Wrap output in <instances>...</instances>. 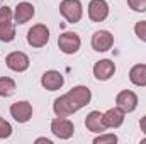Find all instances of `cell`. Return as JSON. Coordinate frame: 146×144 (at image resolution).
Here are the masks:
<instances>
[{
  "instance_id": "cell-1",
  "label": "cell",
  "mask_w": 146,
  "mask_h": 144,
  "mask_svg": "<svg viewBox=\"0 0 146 144\" xmlns=\"http://www.w3.org/2000/svg\"><path fill=\"white\" fill-rule=\"evenodd\" d=\"M60 12L70 24H76V22H80V19L83 15L82 2L80 0H63L60 3Z\"/></svg>"
},
{
  "instance_id": "cell-2",
  "label": "cell",
  "mask_w": 146,
  "mask_h": 144,
  "mask_svg": "<svg viewBox=\"0 0 146 144\" xmlns=\"http://www.w3.org/2000/svg\"><path fill=\"white\" fill-rule=\"evenodd\" d=\"M49 41V29L44 24H36L27 31V42L33 48H42Z\"/></svg>"
},
{
  "instance_id": "cell-3",
  "label": "cell",
  "mask_w": 146,
  "mask_h": 144,
  "mask_svg": "<svg viewBox=\"0 0 146 144\" xmlns=\"http://www.w3.org/2000/svg\"><path fill=\"white\" fill-rule=\"evenodd\" d=\"M51 132L58 139H70L75 134V126H73L72 120H68L66 117H56L51 122Z\"/></svg>"
},
{
  "instance_id": "cell-4",
  "label": "cell",
  "mask_w": 146,
  "mask_h": 144,
  "mask_svg": "<svg viewBox=\"0 0 146 144\" xmlns=\"http://www.w3.org/2000/svg\"><path fill=\"white\" fill-rule=\"evenodd\" d=\"M66 97L70 98V102L73 104V107L76 108V110H80L82 107L88 105V102H90V98H92V93H90V90H88L87 87L78 85V87H73L72 90L66 93Z\"/></svg>"
},
{
  "instance_id": "cell-5",
  "label": "cell",
  "mask_w": 146,
  "mask_h": 144,
  "mask_svg": "<svg viewBox=\"0 0 146 144\" xmlns=\"http://www.w3.org/2000/svg\"><path fill=\"white\" fill-rule=\"evenodd\" d=\"M80 44H82V41H80L78 34H75V32H63L58 37V46L65 54H75L80 49Z\"/></svg>"
},
{
  "instance_id": "cell-6",
  "label": "cell",
  "mask_w": 146,
  "mask_h": 144,
  "mask_svg": "<svg viewBox=\"0 0 146 144\" xmlns=\"http://www.w3.org/2000/svg\"><path fill=\"white\" fill-rule=\"evenodd\" d=\"M109 15V3L106 0H90L88 3V17L94 22H102Z\"/></svg>"
},
{
  "instance_id": "cell-7",
  "label": "cell",
  "mask_w": 146,
  "mask_h": 144,
  "mask_svg": "<svg viewBox=\"0 0 146 144\" xmlns=\"http://www.w3.org/2000/svg\"><path fill=\"white\" fill-rule=\"evenodd\" d=\"M5 63H7V66H9L12 71L22 73L29 68V56H27L26 53L14 51V53H10V54L5 58Z\"/></svg>"
},
{
  "instance_id": "cell-8",
  "label": "cell",
  "mask_w": 146,
  "mask_h": 144,
  "mask_svg": "<svg viewBox=\"0 0 146 144\" xmlns=\"http://www.w3.org/2000/svg\"><path fill=\"white\" fill-rule=\"evenodd\" d=\"M10 115H12L17 122L24 124V122H27V120L33 117V105H31L29 102H26V100L15 102V104L10 105Z\"/></svg>"
},
{
  "instance_id": "cell-9",
  "label": "cell",
  "mask_w": 146,
  "mask_h": 144,
  "mask_svg": "<svg viewBox=\"0 0 146 144\" xmlns=\"http://www.w3.org/2000/svg\"><path fill=\"white\" fill-rule=\"evenodd\" d=\"M114 44V36L109 31H97L92 36V48L99 53H106L109 51Z\"/></svg>"
},
{
  "instance_id": "cell-10",
  "label": "cell",
  "mask_w": 146,
  "mask_h": 144,
  "mask_svg": "<svg viewBox=\"0 0 146 144\" xmlns=\"http://www.w3.org/2000/svg\"><path fill=\"white\" fill-rule=\"evenodd\" d=\"M63 83H65L63 75L60 71H56V70H49V71H46L41 76V85H42L46 90H49V92L60 90V88L63 87Z\"/></svg>"
},
{
  "instance_id": "cell-11",
  "label": "cell",
  "mask_w": 146,
  "mask_h": 144,
  "mask_svg": "<svg viewBox=\"0 0 146 144\" xmlns=\"http://www.w3.org/2000/svg\"><path fill=\"white\" fill-rule=\"evenodd\" d=\"M124 115L126 112L121 107H112L109 108L106 114H102V120H104V126L107 129H115V127H121L122 122H124Z\"/></svg>"
},
{
  "instance_id": "cell-12",
  "label": "cell",
  "mask_w": 146,
  "mask_h": 144,
  "mask_svg": "<svg viewBox=\"0 0 146 144\" xmlns=\"http://www.w3.org/2000/svg\"><path fill=\"white\" fill-rule=\"evenodd\" d=\"M115 104L124 112H133L134 108L138 107V95L134 92H131V90H122L115 97Z\"/></svg>"
},
{
  "instance_id": "cell-13",
  "label": "cell",
  "mask_w": 146,
  "mask_h": 144,
  "mask_svg": "<svg viewBox=\"0 0 146 144\" xmlns=\"http://www.w3.org/2000/svg\"><path fill=\"white\" fill-rule=\"evenodd\" d=\"M34 17V5L29 2H21L17 3L14 10V22L15 24H26Z\"/></svg>"
},
{
  "instance_id": "cell-14",
  "label": "cell",
  "mask_w": 146,
  "mask_h": 144,
  "mask_svg": "<svg viewBox=\"0 0 146 144\" xmlns=\"http://www.w3.org/2000/svg\"><path fill=\"white\" fill-rule=\"evenodd\" d=\"M114 73H115V65H114V61H110V59H100V61H97L95 66H94V75H95V78L100 80V81L109 80Z\"/></svg>"
},
{
  "instance_id": "cell-15",
  "label": "cell",
  "mask_w": 146,
  "mask_h": 144,
  "mask_svg": "<svg viewBox=\"0 0 146 144\" xmlns=\"http://www.w3.org/2000/svg\"><path fill=\"white\" fill-rule=\"evenodd\" d=\"M53 110H54L56 117H68V115H72V114L76 112V108L73 107V104L70 102V98L66 95H61V97H58L54 100Z\"/></svg>"
},
{
  "instance_id": "cell-16",
  "label": "cell",
  "mask_w": 146,
  "mask_h": 144,
  "mask_svg": "<svg viewBox=\"0 0 146 144\" xmlns=\"http://www.w3.org/2000/svg\"><path fill=\"white\" fill-rule=\"evenodd\" d=\"M85 126H87V129H88V131L97 132V134H102V132L107 129V127L104 126L102 114H100V112H97V110H92V112L87 115V119H85Z\"/></svg>"
},
{
  "instance_id": "cell-17",
  "label": "cell",
  "mask_w": 146,
  "mask_h": 144,
  "mask_svg": "<svg viewBox=\"0 0 146 144\" xmlns=\"http://www.w3.org/2000/svg\"><path fill=\"white\" fill-rule=\"evenodd\" d=\"M129 80L136 87H146V65H136L129 71Z\"/></svg>"
},
{
  "instance_id": "cell-18",
  "label": "cell",
  "mask_w": 146,
  "mask_h": 144,
  "mask_svg": "<svg viewBox=\"0 0 146 144\" xmlns=\"http://www.w3.org/2000/svg\"><path fill=\"white\" fill-rule=\"evenodd\" d=\"M15 93V81L9 76H0V97H12Z\"/></svg>"
},
{
  "instance_id": "cell-19",
  "label": "cell",
  "mask_w": 146,
  "mask_h": 144,
  "mask_svg": "<svg viewBox=\"0 0 146 144\" xmlns=\"http://www.w3.org/2000/svg\"><path fill=\"white\" fill-rule=\"evenodd\" d=\"M15 39V26L12 20L5 22L0 26V41L2 42H10Z\"/></svg>"
},
{
  "instance_id": "cell-20",
  "label": "cell",
  "mask_w": 146,
  "mask_h": 144,
  "mask_svg": "<svg viewBox=\"0 0 146 144\" xmlns=\"http://www.w3.org/2000/svg\"><path fill=\"white\" fill-rule=\"evenodd\" d=\"M10 134H12V126L5 119H0V139H7L10 137Z\"/></svg>"
},
{
  "instance_id": "cell-21",
  "label": "cell",
  "mask_w": 146,
  "mask_h": 144,
  "mask_svg": "<svg viewBox=\"0 0 146 144\" xmlns=\"http://www.w3.org/2000/svg\"><path fill=\"white\" fill-rule=\"evenodd\" d=\"M106 143H117V136L115 134H100L94 139V144H106Z\"/></svg>"
},
{
  "instance_id": "cell-22",
  "label": "cell",
  "mask_w": 146,
  "mask_h": 144,
  "mask_svg": "<svg viewBox=\"0 0 146 144\" xmlns=\"http://www.w3.org/2000/svg\"><path fill=\"white\" fill-rule=\"evenodd\" d=\"M134 32H136V36L139 37L141 41H145L146 42V20H139V22H136V26H134Z\"/></svg>"
},
{
  "instance_id": "cell-23",
  "label": "cell",
  "mask_w": 146,
  "mask_h": 144,
  "mask_svg": "<svg viewBox=\"0 0 146 144\" xmlns=\"http://www.w3.org/2000/svg\"><path fill=\"white\" fill-rule=\"evenodd\" d=\"M127 5L134 12H146V0H127Z\"/></svg>"
},
{
  "instance_id": "cell-24",
  "label": "cell",
  "mask_w": 146,
  "mask_h": 144,
  "mask_svg": "<svg viewBox=\"0 0 146 144\" xmlns=\"http://www.w3.org/2000/svg\"><path fill=\"white\" fill-rule=\"evenodd\" d=\"M12 10L5 5V7H0V26L2 24H5V22H9V20H12Z\"/></svg>"
},
{
  "instance_id": "cell-25",
  "label": "cell",
  "mask_w": 146,
  "mask_h": 144,
  "mask_svg": "<svg viewBox=\"0 0 146 144\" xmlns=\"http://www.w3.org/2000/svg\"><path fill=\"white\" fill-rule=\"evenodd\" d=\"M139 127H141V131H143V134L146 136V115L139 120Z\"/></svg>"
},
{
  "instance_id": "cell-26",
  "label": "cell",
  "mask_w": 146,
  "mask_h": 144,
  "mask_svg": "<svg viewBox=\"0 0 146 144\" xmlns=\"http://www.w3.org/2000/svg\"><path fill=\"white\" fill-rule=\"evenodd\" d=\"M36 143H46V144H53V143H51V139H46V137H39V139H36Z\"/></svg>"
},
{
  "instance_id": "cell-27",
  "label": "cell",
  "mask_w": 146,
  "mask_h": 144,
  "mask_svg": "<svg viewBox=\"0 0 146 144\" xmlns=\"http://www.w3.org/2000/svg\"><path fill=\"white\" fill-rule=\"evenodd\" d=\"M2 2H3V0H0V5H2Z\"/></svg>"
}]
</instances>
